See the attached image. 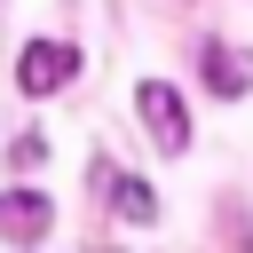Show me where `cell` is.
Returning a JSON list of instances; mask_svg holds the SVG:
<instances>
[{
  "label": "cell",
  "mask_w": 253,
  "mask_h": 253,
  "mask_svg": "<svg viewBox=\"0 0 253 253\" xmlns=\"http://www.w3.org/2000/svg\"><path fill=\"white\" fill-rule=\"evenodd\" d=\"M71 71H79V55H71L63 40H32V47H24V63H16V87H24V95H55Z\"/></svg>",
  "instance_id": "obj_3"
},
{
  "label": "cell",
  "mask_w": 253,
  "mask_h": 253,
  "mask_svg": "<svg viewBox=\"0 0 253 253\" xmlns=\"http://www.w3.org/2000/svg\"><path fill=\"white\" fill-rule=\"evenodd\" d=\"M95 182H103V198H111V213H126V221H158V198H150V182H134V174H119L111 158H95Z\"/></svg>",
  "instance_id": "obj_4"
},
{
  "label": "cell",
  "mask_w": 253,
  "mask_h": 253,
  "mask_svg": "<svg viewBox=\"0 0 253 253\" xmlns=\"http://www.w3.org/2000/svg\"><path fill=\"white\" fill-rule=\"evenodd\" d=\"M206 87H213V95H245V87H253V55H237V47H206Z\"/></svg>",
  "instance_id": "obj_5"
},
{
  "label": "cell",
  "mask_w": 253,
  "mask_h": 253,
  "mask_svg": "<svg viewBox=\"0 0 253 253\" xmlns=\"http://www.w3.org/2000/svg\"><path fill=\"white\" fill-rule=\"evenodd\" d=\"M55 221V198L47 190H0V237L8 245H40Z\"/></svg>",
  "instance_id": "obj_2"
},
{
  "label": "cell",
  "mask_w": 253,
  "mask_h": 253,
  "mask_svg": "<svg viewBox=\"0 0 253 253\" xmlns=\"http://www.w3.org/2000/svg\"><path fill=\"white\" fill-rule=\"evenodd\" d=\"M134 111H142V126H150V142L174 158V150H190V111H182V95L166 87V79H142L134 87Z\"/></svg>",
  "instance_id": "obj_1"
}]
</instances>
